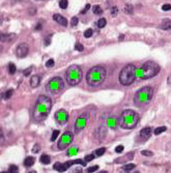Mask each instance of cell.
<instances>
[{
    "instance_id": "1",
    "label": "cell",
    "mask_w": 171,
    "mask_h": 173,
    "mask_svg": "<svg viewBox=\"0 0 171 173\" xmlns=\"http://www.w3.org/2000/svg\"><path fill=\"white\" fill-rule=\"evenodd\" d=\"M51 108H52L51 99L47 95H40L37 97L33 109V118L38 122L45 120L51 111Z\"/></svg>"
},
{
    "instance_id": "2",
    "label": "cell",
    "mask_w": 171,
    "mask_h": 173,
    "mask_svg": "<svg viewBox=\"0 0 171 173\" xmlns=\"http://www.w3.org/2000/svg\"><path fill=\"white\" fill-rule=\"evenodd\" d=\"M106 69L102 65H95L88 71L86 75V81L89 86L98 87L104 82L106 78Z\"/></svg>"
},
{
    "instance_id": "3",
    "label": "cell",
    "mask_w": 171,
    "mask_h": 173,
    "mask_svg": "<svg viewBox=\"0 0 171 173\" xmlns=\"http://www.w3.org/2000/svg\"><path fill=\"white\" fill-rule=\"evenodd\" d=\"M139 119H140L139 114L135 112L134 110H124L119 117L118 124L122 129L131 130L134 129L138 124Z\"/></svg>"
},
{
    "instance_id": "4",
    "label": "cell",
    "mask_w": 171,
    "mask_h": 173,
    "mask_svg": "<svg viewBox=\"0 0 171 173\" xmlns=\"http://www.w3.org/2000/svg\"><path fill=\"white\" fill-rule=\"evenodd\" d=\"M160 72V65L154 61H146L137 69V77L139 79L146 80L157 76Z\"/></svg>"
},
{
    "instance_id": "5",
    "label": "cell",
    "mask_w": 171,
    "mask_h": 173,
    "mask_svg": "<svg viewBox=\"0 0 171 173\" xmlns=\"http://www.w3.org/2000/svg\"><path fill=\"white\" fill-rule=\"evenodd\" d=\"M152 95H154V89L150 86H145L143 88L139 89L134 97L135 105L138 107L147 105L152 99Z\"/></svg>"
},
{
    "instance_id": "6",
    "label": "cell",
    "mask_w": 171,
    "mask_h": 173,
    "mask_svg": "<svg viewBox=\"0 0 171 173\" xmlns=\"http://www.w3.org/2000/svg\"><path fill=\"white\" fill-rule=\"evenodd\" d=\"M137 77V69L135 65H128L122 69L119 74V82L122 85H131Z\"/></svg>"
},
{
    "instance_id": "7",
    "label": "cell",
    "mask_w": 171,
    "mask_h": 173,
    "mask_svg": "<svg viewBox=\"0 0 171 173\" xmlns=\"http://www.w3.org/2000/svg\"><path fill=\"white\" fill-rule=\"evenodd\" d=\"M82 69L78 65H72L67 69L65 72V78H67V82L71 86H75L82 80Z\"/></svg>"
},
{
    "instance_id": "8",
    "label": "cell",
    "mask_w": 171,
    "mask_h": 173,
    "mask_svg": "<svg viewBox=\"0 0 171 173\" xmlns=\"http://www.w3.org/2000/svg\"><path fill=\"white\" fill-rule=\"evenodd\" d=\"M47 90L51 93H58L65 88V83H63V80L60 78V77H54L52 79L50 80L47 83V86H46Z\"/></svg>"
},
{
    "instance_id": "9",
    "label": "cell",
    "mask_w": 171,
    "mask_h": 173,
    "mask_svg": "<svg viewBox=\"0 0 171 173\" xmlns=\"http://www.w3.org/2000/svg\"><path fill=\"white\" fill-rule=\"evenodd\" d=\"M77 164L85 166L86 165V162L83 161V160H73V161L65 162V163H55L54 166H53V168L58 171V172H63V171H65L67 169H69L72 165H77Z\"/></svg>"
},
{
    "instance_id": "10",
    "label": "cell",
    "mask_w": 171,
    "mask_h": 173,
    "mask_svg": "<svg viewBox=\"0 0 171 173\" xmlns=\"http://www.w3.org/2000/svg\"><path fill=\"white\" fill-rule=\"evenodd\" d=\"M73 138H74V136H73V134L71 133V132H65V133H63L61 135V137H60L59 141H58V145H57L58 148L65 149L67 147H69V144L72 143Z\"/></svg>"
},
{
    "instance_id": "11",
    "label": "cell",
    "mask_w": 171,
    "mask_h": 173,
    "mask_svg": "<svg viewBox=\"0 0 171 173\" xmlns=\"http://www.w3.org/2000/svg\"><path fill=\"white\" fill-rule=\"evenodd\" d=\"M55 119L59 124H65L69 120V113L65 109L57 110L56 113H55Z\"/></svg>"
},
{
    "instance_id": "12",
    "label": "cell",
    "mask_w": 171,
    "mask_h": 173,
    "mask_svg": "<svg viewBox=\"0 0 171 173\" xmlns=\"http://www.w3.org/2000/svg\"><path fill=\"white\" fill-rule=\"evenodd\" d=\"M87 122V115L86 114H83V115H80L77 118L76 122H75V130H76V133L82 131L84 129L85 126H86Z\"/></svg>"
},
{
    "instance_id": "13",
    "label": "cell",
    "mask_w": 171,
    "mask_h": 173,
    "mask_svg": "<svg viewBox=\"0 0 171 173\" xmlns=\"http://www.w3.org/2000/svg\"><path fill=\"white\" fill-rule=\"evenodd\" d=\"M28 52H29V48L25 43L23 44H20L17 47V50H16V54L19 58H24L28 55Z\"/></svg>"
},
{
    "instance_id": "14",
    "label": "cell",
    "mask_w": 171,
    "mask_h": 173,
    "mask_svg": "<svg viewBox=\"0 0 171 173\" xmlns=\"http://www.w3.org/2000/svg\"><path fill=\"white\" fill-rule=\"evenodd\" d=\"M133 158H134V152H129V153H126V156L122 157V158L116 159V160H115V163H119V164L126 163V162L131 161Z\"/></svg>"
},
{
    "instance_id": "15",
    "label": "cell",
    "mask_w": 171,
    "mask_h": 173,
    "mask_svg": "<svg viewBox=\"0 0 171 173\" xmlns=\"http://www.w3.org/2000/svg\"><path fill=\"white\" fill-rule=\"evenodd\" d=\"M53 19H54V21H56L58 24L62 25L63 27H67V20L63 17V16L58 15V14H55V15L53 16Z\"/></svg>"
},
{
    "instance_id": "16",
    "label": "cell",
    "mask_w": 171,
    "mask_h": 173,
    "mask_svg": "<svg viewBox=\"0 0 171 173\" xmlns=\"http://www.w3.org/2000/svg\"><path fill=\"white\" fill-rule=\"evenodd\" d=\"M150 136H151V129L149 126L144 128V129H142L141 132H140V137H141L142 140H147Z\"/></svg>"
},
{
    "instance_id": "17",
    "label": "cell",
    "mask_w": 171,
    "mask_h": 173,
    "mask_svg": "<svg viewBox=\"0 0 171 173\" xmlns=\"http://www.w3.org/2000/svg\"><path fill=\"white\" fill-rule=\"evenodd\" d=\"M106 129H105V126H100L99 129L95 131V133H94V136H95V138H98L99 140H101V139H103L105 136H106Z\"/></svg>"
},
{
    "instance_id": "18",
    "label": "cell",
    "mask_w": 171,
    "mask_h": 173,
    "mask_svg": "<svg viewBox=\"0 0 171 173\" xmlns=\"http://www.w3.org/2000/svg\"><path fill=\"white\" fill-rule=\"evenodd\" d=\"M40 82H41V77L37 76V75H34L30 79V86L32 87V88H36L40 85Z\"/></svg>"
},
{
    "instance_id": "19",
    "label": "cell",
    "mask_w": 171,
    "mask_h": 173,
    "mask_svg": "<svg viewBox=\"0 0 171 173\" xmlns=\"http://www.w3.org/2000/svg\"><path fill=\"white\" fill-rule=\"evenodd\" d=\"M160 27L164 30H171V19H165L160 24Z\"/></svg>"
},
{
    "instance_id": "20",
    "label": "cell",
    "mask_w": 171,
    "mask_h": 173,
    "mask_svg": "<svg viewBox=\"0 0 171 173\" xmlns=\"http://www.w3.org/2000/svg\"><path fill=\"white\" fill-rule=\"evenodd\" d=\"M107 124L109 128L111 129H114V128H116L117 126V119L115 117H109V118L107 119Z\"/></svg>"
},
{
    "instance_id": "21",
    "label": "cell",
    "mask_w": 171,
    "mask_h": 173,
    "mask_svg": "<svg viewBox=\"0 0 171 173\" xmlns=\"http://www.w3.org/2000/svg\"><path fill=\"white\" fill-rule=\"evenodd\" d=\"M34 162H35V159L33 158V157H27V158L25 159L24 165L26 166V167H31V166L34 164Z\"/></svg>"
},
{
    "instance_id": "22",
    "label": "cell",
    "mask_w": 171,
    "mask_h": 173,
    "mask_svg": "<svg viewBox=\"0 0 171 173\" xmlns=\"http://www.w3.org/2000/svg\"><path fill=\"white\" fill-rule=\"evenodd\" d=\"M77 153H78V147L77 146H72L71 148H69L67 154L69 157H74V156H76Z\"/></svg>"
},
{
    "instance_id": "23",
    "label": "cell",
    "mask_w": 171,
    "mask_h": 173,
    "mask_svg": "<svg viewBox=\"0 0 171 173\" xmlns=\"http://www.w3.org/2000/svg\"><path fill=\"white\" fill-rule=\"evenodd\" d=\"M41 162H42L43 164L48 165V164L51 163V158H50L48 154H43V156L41 157Z\"/></svg>"
},
{
    "instance_id": "24",
    "label": "cell",
    "mask_w": 171,
    "mask_h": 173,
    "mask_svg": "<svg viewBox=\"0 0 171 173\" xmlns=\"http://www.w3.org/2000/svg\"><path fill=\"white\" fill-rule=\"evenodd\" d=\"M106 23H107L106 19H105V18H101V19L98 21L97 25H98V27L99 28H104L105 26H106Z\"/></svg>"
},
{
    "instance_id": "25",
    "label": "cell",
    "mask_w": 171,
    "mask_h": 173,
    "mask_svg": "<svg viewBox=\"0 0 171 173\" xmlns=\"http://www.w3.org/2000/svg\"><path fill=\"white\" fill-rule=\"evenodd\" d=\"M133 12H134V8H133V5L126 4V8H124V12H126V14H129V15H132Z\"/></svg>"
},
{
    "instance_id": "26",
    "label": "cell",
    "mask_w": 171,
    "mask_h": 173,
    "mask_svg": "<svg viewBox=\"0 0 171 173\" xmlns=\"http://www.w3.org/2000/svg\"><path fill=\"white\" fill-rule=\"evenodd\" d=\"M92 10H93V14H94V15H102L103 10L101 8V6H100V5H94Z\"/></svg>"
},
{
    "instance_id": "27",
    "label": "cell",
    "mask_w": 171,
    "mask_h": 173,
    "mask_svg": "<svg viewBox=\"0 0 171 173\" xmlns=\"http://www.w3.org/2000/svg\"><path fill=\"white\" fill-rule=\"evenodd\" d=\"M12 92H14V90H12V89L8 90V91H5L4 94H1V97H3L4 100H8L12 95Z\"/></svg>"
},
{
    "instance_id": "28",
    "label": "cell",
    "mask_w": 171,
    "mask_h": 173,
    "mask_svg": "<svg viewBox=\"0 0 171 173\" xmlns=\"http://www.w3.org/2000/svg\"><path fill=\"white\" fill-rule=\"evenodd\" d=\"M135 167H136V165H134V164H126V165L122 167V169H124V171H131L133 170V169H135Z\"/></svg>"
},
{
    "instance_id": "29",
    "label": "cell",
    "mask_w": 171,
    "mask_h": 173,
    "mask_svg": "<svg viewBox=\"0 0 171 173\" xmlns=\"http://www.w3.org/2000/svg\"><path fill=\"white\" fill-rule=\"evenodd\" d=\"M12 36H15L14 34H5V33H1V42H8Z\"/></svg>"
},
{
    "instance_id": "30",
    "label": "cell",
    "mask_w": 171,
    "mask_h": 173,
    "mask_svg": "<svg viewBox=\"0 0 171 173\" xmlns=\"http://www.w3.org/2000/svg\"><path fill=\"white\" fill-rule=\"evenodd\" d=\"M167 130L166 126H160V128H157L156 130H155V135H160V134H162L163 132H165Z\"/></svg>"
},
{
    "instance_id": "31",
    "label": "cell",
    "mask_w": 171,
    "mask_h": 173,
    "mask_svg": "<svg viewBox=\"0 0 171 173\" xmlns=\"http://www.w3.org/2000/svg\"><path fill=\"white\" fill-rule=\"evenodd\" d=\"M67 5H69V1L67 0H60L59 1V6L62 10H65L67 8Z\"/></svg>"
},
{
    "instance_id": "32",
    "label": "cell",
    "mask_w": 171,
    "mask_h": 173,
    "mask_svg": "<svg viewBox=\"0 0 171 173\" xmlns=\"http://www.w3.org/2000/svg\"><path fill=\"white\" fill-rule=\"evenodd\" d=\"M8 72L10 75H14L16 73V65L14 63H10L8 65Z\"/></svg>"
},
{
    "instance_id": "33",
    "label": "cell",
    "mask_w": 171,
    "mask_h": 173,
    "mask_svg": "<svg viewBox=\"0 0 171 173\" xmlns=\"http://www.w3.org/2000/svg\"><path fill=\"white\" fill-rule=\"evenodd\" d=\"M105 151H106V148H105V147H102V148L97 149V150H95V156H97V157L103 156V154L105 153Z\"/></svg>"
},
{
    "instance_id": "34",
    "label": "cell",
    "mask_w": 171,
    "mask_h": 173,
    "mask_svg": "<svg viewBox=\"0 0 171 173\" xmlns=\"http://www.w3.org/2000/svg\"><path fill=\"white\" fill-rule=\"evenodd\" d=\"M92 33H93V31H92V29H90V28H88V29L85 30V31H84V37H86V38H89V37L92 35Z\"/></svg>"
},
{
    "instance_id": "35",
    "label": "cell",
    "mask_w": 171,
    "mask_h": 173,
    "mask_svg": "<svg viewBox=\"0 0 171 173\" xmlns=\"http://www.w3.org/2000/svg\"><path fill=\"white\" fill-rule=\"evenodd\" d=\"M58 136H59V131H58V130H55V131H53L52 137H51V141H55Z\"/></svg>"
},
{
    "instance_id": "36",
    "label": "cell",
    "mask_w": 171,
    "mask_h": 173,
    "mask_svg": "<svg viewBox=\"0 0 171 173\" xmlns=\"http://www.w3.org/2000/svg\"><path fill=\"white\" fill-rule=\"evenodd\" d=\"M141 154L142 156H145V157H152L154 156V152L150 150H142Z\"/></svg>"
},
{
    "instance_id": "37",
    "label": "cell",
    "mask_w": 171,
    "mask_h": 173,
    "mask_svg": "<svg viewBox=\"0 0 171 173\" xmlns=\"http://www.w3.org/2000/svg\"><path fill=\"white\" fill-rule=\"evenodd\" d=\"M75 49L77 50V51H79V52H82L83 50H84V47H83V45L79 44V43H77V44L75 45Z\"/></svg>"
},
{
    "instance_id": "38",
    "label": "cell",
    "mask_w": 171,
    "mask_h": 173,
    "mask_svg": "<svg viewBox=\"0 0 171 173\" xmlns=\"http://www.w3.org/2000/svg\"><path fill=\"white\" fill-rule=\"evenodd\" d=\"M99 169V166L95 165V166H92V167H89V168L87 169V172L88 173H91V172H95V171Z\"/></svg>"
},
{
    "instance_id": "39",
    "label": "cell",
    "mask_w": 171,
    "mask_h": 173,
    "mask_svg": "<svg viewBox=\"0 0 171 173\" xmlns=\"http://www.w3.org/2000/svg\"><path fill=\"white\" fill-rule=\"evenodd\" d=\"M31 71H32V67H29L28 69H26L24 72H23V75H24L25 77H28L30 75V73H31Z\"/></svg>"
},
{
    "instance_id": "40",
    "label": "cell",
    "mask_w": 171,
    "mask_h": 173,
    "mask_svg": "<svg viewBox=\"0 0 171 173\" xmlns=\"http://www.w3.org/2000/svg\"><path fill=\"white\" fill-rule=\"evenodd\" d=\"M10 173H18V167L15 165H10Z\"/></svg>"
},
{
    "instance_id": "41",
    "label": "cell",
    "mask_w": 171,
    "mask_h": 173,
    "mask_svg": "<svg viewBox=\"0 0 171 173\" xmlns=\"http://www.w3.org/2000/svg\"><path fill=\"white\" fill-rule=\"evenodd\" d=\"M78 22H79L78 18L77 17H73L72 20H71V25H72V26H76V25L78 24Z\"/></svg>"
},
{
    "instance_id": "42",
    "label": "cell",
    "mask_w": 171,
    "mask_h": 173,
    "mask_svg": "<svg viewBox=\"0 0 171 173\" xmlns=\"http://www.w3.org/2000/svg\"><path fill=\"white\" fill-rule=\"evenodd\" d=\"M54 63H55L54 60H53V59H49L47 62H46V67H49V69H50V67H52L53 65H54Z\"/></svg>"
},
{
    "instance_id": "43",
    "label": "cell",
    "mask_w": 171,
    "mask_h": 173,
    "mask_svg": "<svg viewBox=\"0 0 171 173\" xmlns=\"http://www.w3.org/2000/svg\"><path fill=\"white\" fill-rule=\"evenodd\" d=\"M94 159V154H88V156H86L85 157V160L84 161L86 162H90V161H92V160H93Z\"/></svg>"
},
{
    "instance_id": "44",
    "label": "cell",
    "mask_w": 171,
    "mask_h": 173,
    "mask_svg": "<svg viewBox=\"0 0 171 173\" xmlns=\"http://www.w3.org/2000/svg\"><path fill=\"white\" fill-rule=\"evenodd\" d=\"M117 12H118V8H117L116 6H113L111 10V15L113 16V17H115V16L117 15Z\"/></svg>"
},
{
    "instance_id": "45",
    "label": "cell",
    "mask_w": 171,
    "mask_h": 173,
    "mask_svg": "<svg viewBox=\"0 0 171 173\" xmlns=\"http://www.w3.org/2000/svg\"><path fill=\"white\" fill-rule=\"evenodd\" d=\"M115 151H116L117 153L122 152V151H124V146H122V145H118V146H116V148H115Z\"/></svg>"
},
{
    "instance_id": "46",
    "label": "cell",
    "mask_w": 171,
    "mask_h": 173,
    "mask_svg": "<svg viewBox=\"0 0 171 173\" xmlns=\"http://www.w3.org/2000/svg\"><path fill=\"white\" fill-rule=\"evenodd\" d=\"M69 173H82V169L80 168V167H76V168L73 169Z\"/></svg>"
},
{
    "instance_id": "47",
    "label": "cell",
    "mask_w": 171,
    "mask_h": 173,
    "mask_svg": "<svg viewBox=\"0 0 171 173\" xmlns=\"http://www.w3.org/2000/svg\"><path fill=\"white\" fill-rule=\"evenodd\" d=\"M40 149H41L40 145H38V144H36V145H34V146H33L32 152H34V153H37V152H38V151H40Z\"/></svg>"
},
{
    "instance_id": "48",
    "label": "cell",
    "mask_w": 171,
    "mask_h": 173,
    "mask_svg": "<svg viewBox=\"0 0 171 173\" xmlns=\"http://www.w3.org/2000/svg\"><path fill=\"white\" fill-rule=\"evenodd\" d=\"M162 10H165V12H167V10H171V5L170 4H164L163 6H162Z\"/></svg>"
},
{
    "instance_id": "49",
    "label": "cell",
    "mask_w": 171,
    "mask_h": 173,
    "mask_svg": "<svg viewBox=\"0 0 171 173\" xmlns=\"http://www.w3.org/2000/svg\"><path fill=\"white\" fill-rule=\"evenodd\" d=\"M90 8V4H86V6L84 8V10H81V14H85V12H87V10Z\"/></svg>"
},
{
    "instance_id": "50",
    "label": "cell",
    "mask_w": 171,
    "mask_h": 173,
    "mask_svg": "<svg viewBox=\"0 0 171 173\" xmlns=\"http://www.w3.org/2000/svg\"><path fill=\"white\" fill-rule=\"evenodd\" d=\"M50 43H51V36H48L45 40V46H49Z\"/></svg>"
},
{
    "instance_id": "51",
    "label": "cell",
    "mask_w": 171,
    "mask_h": 173,
    "mask_svg": "<svg viewBox=\"0 0 171 173\" xmlns=\"http://www.w3.org/2000/svg\"><path fill=\"white\" fill-rule=\"evenodd\" d=\"M41 28H42V24H41V23H38V24H37V26L35 27V30H40Z\"/></svg>"
},
{
    "instance_id": "52",
    "label": "cell",
    "mask_w": 171,
    "mask_h": 173,
    "mask_svg": "<svg viewBox=\"0 0 171 173\" xmlns=\"http://www.w3.org/2000/svg\"><path fill=\"white\" fill-rule=\"evenodd\" d=\"M99 173H108V171H101V172H99Z\"/></svg>"
},
{
    "instance_id": "53",
    "label": "cell",
    "mask_w": 171,
    "mask_h": 173,
    "mask_svg": "<svg viewBox=\"0 0 171 173\" xmlns=\"http://www.w3.org/2000/svg\"><path fill=\"white\" fill-rule=\"evenodd\" d=\"M29 173H36V171H30Z\"/></svg>"
},
{
    "instance_id": "54",
    "label": "cell",
    "mask_w": 171,
    "mask_h": 173,
    "mask_svg": "<svg viewBox=\"0 0 171 173\" xmlns=\"http://www.w3.org/2000/svg\"><path fill=\"white\" fill-rule=\"evenodd\" d=\"M122 173H129V172H128V171H126V172H122Z\"/></svg>"
},
{
    "instance_id": "55",
    "label": "cell",
    "mask_w": 171,
    "mask_h": 173,
    "mask_svg": "<svg viewBox=\"0 0 171 173\" xmlns=\"http://www.w3.org/2000/svg\"><path fill=\"white\" fill-rule=\"evenodd\" d=\"M1 173H6V172H1Z\"/></svg>"
}]
</instances>
